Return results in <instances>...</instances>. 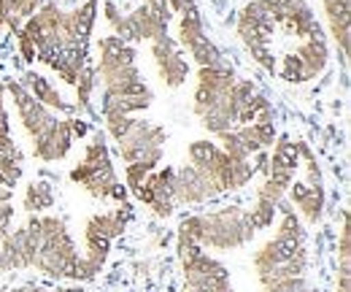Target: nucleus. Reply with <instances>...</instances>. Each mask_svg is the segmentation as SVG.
<instances>
[{
  "label": "nucleus",
  "mask_w": 351,
  "mask_h": 292,
  "mask_svg": "<svg viewBox=\"0 0 351 292\" xmlns=\"http://www.w3.org/2000/svg\"><path fill=\"white\" fill-rule=\"evenodd\" d=\"M57 203V195H54V187L51 181L44 179H36L25 187V195H22V209L30 211V214H41V211L51 209Z\"/></svg>",
  "instance_id": "obj_27"
},
{
  "label": "nucleus",
  "mask_w": 351,
  "mask_h": 292,
  "mask_svg": "<svg viewBox=\"0 0 351 292\" xmlns=\"http://www.w3.org/2000/svg\"><path fill=\"white\" fill-rule=\"evenodd\" d=\"M176 251L184 271V292H232L230 271L217 257H211L192 241H178V238H176Z\"/></svg>",
  "instance_id": "obj_15"
},
{
  "label": "nucleus",
  "mask_w": 351,
  "mask_h": 292,
  "mask_svg": "<svg viewBox=\"0 0 351 292\" xmlns=\"http://www.w3.org/2000/svg\"><path fill=\"white\" fill-rule=\"evenodd\" d=\"M281 222L273 238H267L260 249L254 251L252 262L257 271L260 284H276L281 279H295V276H306L308 271V249H306V230L300 216L295 214V209L281 201L278 211Z\"/></svg>",
  "instance_id": "obj_4"
},
{
  "label": "nucleus",
  "mask_w": 351,
  "mask_h": 292,
  "mask_svg": "<svg viewBox=\"0 0 351 292\" xmlns=\"http://www.w3.org/2000/svg\"><path fill=\"white\" fill-rule=\"evenodd\" d=\"M270 19L276 27L284 30V36H292L298 43L324 36L313 8L306 0H270Z\"/></svg>",
  "instance_id": "obj_19"
},
{
  "label": "nucleus",
  "mask_w": 351,
  "mask_h": 292,
  "mask_svg": "<svg viewBox=\"0 0 351 292\" xmlns=\"http://www.w3.org/2000/svg\"><path fill=\"white\" fill-rule=\"evenodd\" d=\"M192 109L211 135H221L232 127L273 122V106L252 79H241L227 63L197 68V84Z\"/></svg>",
  "instance_id": "obj_2"
},
{
  "label": "nucleus",
  "mask_w": 351,
  "mask_h": 292,
  "mask_svg": "<svg viewBox=\"0 0 351 292\" xmlns=\"http://www.w3.org/2000/svg\"><path fill=\"white\" fill-rule=\"evenodd\" d=\"M22 166H25L22 149L14 141H3L0 144V187L14 190L22 179Z\"/></svg>",
  "instance_id": "obj_26"
},
{
  "label": "nucleus",
  "mask_w": 351,
  "mask_h": 292,
  "mask_svg": "<svg viewBox=\"0 0 351 292\" xmlns=\"http://www.w3.org/2000/svg\"><path fill=\"white\" fill-rule=\"evenodd\" d=\"M19 84L41 103V106H46L49 111H62V114H71L73 111V106L71 103H65L62 100V95L57 92V87H51L49 84V79H44L41 74H36V71H27V74H22V79H19Z\"/></svg>",
  "instance_id": "obj_25"
},
{
  "label": "nucleus",
  "mask_w": 351,
  "mask_h": 292,
  "mask_svg": "<svg viewBox=\"0 0 351 292\" xmlns=\"http://www.w3.org/2000/svg\"><path fill=\"white\" fill-rule=\"evenodd\" d=\"M217 144L235 160H252L254 155H260L267 146L276 144V125L254 122V125L232 127V130L217 135Z\"/></svg>",
  "instance_id": "obj_20"
},
{
  "label": "nucleus",
  "mask_w": 351,
  "mask_h": 292,
  "mask_svg": "<svg viewBox=\"0 0 351 292\" xmlns=\"http://www.w3.org/2000/svg\"><path fill=\"white\" fill-rule=\"evenodd\" d=\"M186 160L195 170H200L211 181L217 195L243 190L257 173V166H252V160H235L221 149L217 141H206V138L189 144Z\"/></svg>",
  "instance_id": "obj_11"
},
{
  "label": "nucleus",
  "mask_w": 351,
  "mask_h": 292,
  "mask_svg": "<svg viewBox=\"0 0 351 292\" xmlns=\"http://www.w3.org/2000/svg\"><path fill=\"white\" fill-rule=\"evenodd\" d=\"M106 133L117 141V152L125 163V187L135 192V187L162 163L168 133L162 125L135 120V117H103Z\"/></svg>",
  "instance_id": "obj_6"
},
{
  "label": "nucleus",
  "mask_w": 351,
  "mask_h": 292,
  "mask_svg": "<svg viewBox=\"0 0 351 292\" xmlns=\"http://www.w3.org/2000/svg\"><path fill=\"white\" fill-rule=\"evenodd\" d=\"M95 16L97 0H84L73 11H62L57 3H44L14 33L19 54L27 63L41 60L54 74H60L65 84L76 89V109H87L92 89L97 84L95 71L89 68V33Z\"/></svg>",
  "instance_id": "obj_1"
},
{
  "label": "nucleus",
  "mask_w": 351,
  "mask_h": 292,
  "mask_svg": "<svg viewBox=\"0 0 351 292\" xmlns=\"http://www.w3.org/2000/svg\"><path fill=\"white\" fill-rule=\"evenodd\" d=\"M300 168V141H289V138H278L273 144V155L265 157V181L263 187H257L254 195V206L249 209V219L254 230H265L273 225L278 203L284 201L289 184L295 181V173Z\"/></svg>",
  "instance_id": "obj_9"
},
{
  "label": "nucleus",
  "mask_w": 351,
  "mask_h": 292,
  "mask_svg": "<svg viewBox=\"0 0 351 292\" xmlns=\"http://www.w3.org/2000/svg\"><path fill=\"white\" fill-rule=\"evenodd\" d=\"M238 36L252 54V60L265 68L267 74H276V49H273V36L276 25L270 19V0H249L241 14H238Z\"/></svg>",
  "instance_id": "obj_14"
},
{
  "label": "nucleus",
  "mask_w": 351,
  "mask_h": 292,
  "mask_svg": "<svg viewBox=\"0 0 351 292\" xmlns=\"http://www.w3.org/2000/svg\"><path fill=\"white\" fill-rule=\"evenodd\" d=\"M5 3H8V14H11L8 27L16 33V30H19V25H22L27 16H33V14H36V8H38V3H41V0H5Z\"/></svg>",
  "instance_id": "obj_28"
},
{
  "label": "nucleus",
  "mask_w": 351,
  "mask_h": 292,
  "mask_svg": "<svg viewBox=\"0 0 351 292\" xmlns=\"http://www.w3.org/2000/svg\"><path fill=\"white\" fill-rule=\"evenodd\" d=\"M263 292H311V287L306 276H295V279H281L276 284H267L263 287Z\"/></svg>",
  "instance_id": "obj_29"
},
{
  "label": "nucleus",
  "mask_w": 351,
  "mask_h": 292,
  "mask_svg": "<svg viewBox=\"0 0 351 292\" xmlns=\"http://www.w3.org/2000/svg\"><path fill=\"white\" fill-rule=\"evenodd\" d=\"M300 160L306 163V179H295L292 184H289V206L292 209H298V214L306 219L308 225H316L319 219H322V214H324V201H327V195H324V184H322V170H319V163H316V157H313V152L308 149V144L300 141Z\"/></svg>",
  "instance_id": "obj_18"
},
{
  "label": "nucleus",
  "mask_w": 351,
  "mask_h": 292,
  "mask_svg": "<svg viewBox=\"0 0 351 292\" xmlns=\"http://www.w3.org/2000/svg\"><path fill=\"white\" fill-rule=\"evenodd\" d=\"M171 16H173V11H171L168 0H143L132 11H119L114 0H106V22L114 30L111 36L128 43H152L168 36Z\"/></svg>",
  "instance_id": "obj_12"
},
{
  "label": "nucleus",
  "mask_w": 351,
  "mask_h": 292,
  "mask_svg": "<svg viewBox=\"0 0 351 292\" xmlns=\"http://www.w3.org/2000/svg\"><path fill=\"white\" fill-rule=\"evenodd\" d=\"M152 57H154V65H157V74L165 87L178 89L181 84H186L189 79V60L184 57L181 46L171 36H162L157 41H152Z\"/></svg>",
  "instance_id": "obj_22"
},
{
  "label": "nucleus",
  "mask_w": 351,
  "mask_h": 292,
  "mask_svg": "<svg viewBox=\"0 0 351 292\" xmlns=\"http://www.w3.org/2000/svg\"><path fill=\"white\" fill-rule=\"evenodd\" d=\"M8 292H84L82 287H41V284H22Z\"/></svg>",
  "instance_id": "obj_31"
},
{
  "label": "nucleus",
  "mask_w": 351,
  "mask_h": 292,
  "mask_svg": "<svg viewBox=\"0 0 351 292\" xmlns=\"http://www.w3.org/2000/svg\"><path fill=\"white\" fill-rule=\"evenodd\" d=\"M146 209H152L157 216H171L176 211V201H173V168H157L152 170L132 192Z\"/></svg>",
  "instance_id": "obj_21"
},
{
  "label": "nucleus",
  "mask_w": 351,
  "mask_h": 292,
  "mask_svg": "<svg viewBox=\"0 0 351 292\" xmlns=\"http://www.w3.org/2000/svg\"><path fill=\"white\" fill-rule=\"evenodd\" d=\"M8 19H11V14H8V3L0 0V30L8 27Z\"/></svg>",
  "instance_id": "obj_32"
},
{
  "label": "nucleus",
  "mask_w": 351,
  "mask_h": 292,
  "mask_svg": "<svg viewBox=\"0 0 351 292\" xmlns=\"http://www.w3.org/2000/svg\"><path fill=\"white\" fill-rule=\"evenodd\" d=\"M130 214L132 211L128 203H119V209L97 211L89 216L87 225H84V254L79 260V279L76 282H89L103 271L114 241L125 233V227L130 222Z\"/></svg>",
  "instance_id": "obj_13"
},
{
  "label": "nucleus",
  "mask_w": 351,
  "mask_h": 292,
  "mask_svg": "<svg viewBox=\"0 0 351 292\" xmlns=\"http://www.w3.org/2000/svg\"><path fill=\"white\" fill-rule=\"evenodd\" d=\"M330 63V49H327V38L316 36L300 41L292 52H287L284 57H278L276 63V76L284 79L287 84H306L313 82L324 74Z\"/></svg>",
  "instance_id": "obj_17"
},
{
  "label": "nucleus",
  "mask_w": 351,
  "mask_h": 292,
  "mask_svg": "<svg viewBox=\"0 0 351 292\" xmlns=\"http://www.w3.org/2000/svg\"><path fill=\"white\" fill-rule=\"evenodd\" d=\"M171 11L178 14V46H184V52H189V57L197 63V68H211L221 65L219 46L211 41L203 30V16L195 5V0H168Z\"/></svg>",
  "instance_id": "obj_16"
},
{
  "label": "nucleus",
  "mask_w": 351,
  "mask_h": 292,
  "mask_svg": "<svg viewBox=\"0 0 351 292\" xmlns=\"http://www.w3.org/2000/svg\"><path fill=\"white\" fill-rule=\"evenodd\" d=\"M30 268L49 279H79V249L65 219L33 214L22 227Z\"/></svg>",
  "instance_id": "obj_5"
},
{
  "label": "nucleus",
  "mask_w": 351,
  "mask_h": 292,
  "mask_svg": "<svg viewBox=\"0 0 351 292\" xmlns=\"http://www.w3.org/2000/svg\"><path fill=\"white\" fill-rule=\"evenodd\" d=\"M3 87H5V95H11V100H14V109L19 114L22 127L33 138L36 160H41V163L65 160L73 146V138H76L73 120L57 117L54 111H49L19 82H3Z\"/></svg>",
  "instance_id": "obj_7"
},
{
  "label": "nucleus",
  "mask_w": 351,
  "mask_h": 292,
  "mask_svg": "<svg viewBox=\"0 0 351 292\" xmlns=\"http://www.w3.org/2000/svg\"><path fill=\"white\" fill-rule=\"evenodd\" d=\"M14 141L11 138V120H8V106H5V87L0 84V144Z\"/></svg>",
  "instance_id": "obj_30"
},
{
  "label": "nucleus",
  "mask_w": 351,
  "mask_h": 292,
  "mask_svg": "<svg viewBox=\"0 0 351 292\" xmlns=\"http://www.w3.org/2000/svg\"><path fill=\"white\" fill-rule=\"evenodd\" d=\"M71 181L84 187L92 198L128 203V187L119 181V176L114 170L111 152L106 144V133H100V130L89 138L82 163L71 170Z\"/></svg>",
  "instance_id": "obj_10"
},
{
  "label": "nucleus",
  "mask_w": 351,
  "mask_h": 292,
  "mask_svg": "<svg viewBox=\"0 0 351 292\" xmlns=\"http://www.w3.org/2000/svg\"><path fill=\"white\" fill-rule=\"evenodd\" d=\"M214 198H219V195H217V190L211 187V181L200 170H195L189 163L181 168H173L176 209L178 206H200V203H208Z\"/></svg>",
  "instance_id": "obj_23"
},
{
  "label": "nucleus",
  "mask_w": 351,
  "mask_h": 292,
  "mask_svg": "<svg viewBox=\"0 0 351 292\" xmlns=\"http://www.w3.org/2000/svg\"><path fill=\"white\" fill-rule=\"evenodd\" d=\"M92 71L95 82L103 87V117H132L152 106L154 92L141 76L132 43L117 36H103L97 41V65Z\"/></svg>",
  "instance_id": "obj_3"
},
{
  "label": "nucleus",
  "mask_w": 351,
  "mask_h": 292,
  "mask_svg": "<svg viewBox=\"0 0 351 292\" xmlns=\"http://www.w3.org/2000/svg\"><path fill=\"white\" fill-rule=\"evenodd\" d=\"M249 211L243 206H221L214 211L192 214L178 225V241H192L200 249L230 251L246 247L254 238Z\"/></svg>",
  "instance_id": "obj_8"
},
{
  "label": "nucleus",
  "mask_w": 351,
  "mask_h": 292,
  "mask_svg": "<svg viewBox=\"0 0 351 292\" xmlns=\"http://www.w3.org/2000/svg\"><path fill=\"white\" fill-rule=\"evenodd\" d=\"M324 16L330 25V36L338 46L341 63H349V19H351V0H324Z\"/></svg>",
  "instance_id": "obj_24"
}]
</instances>
